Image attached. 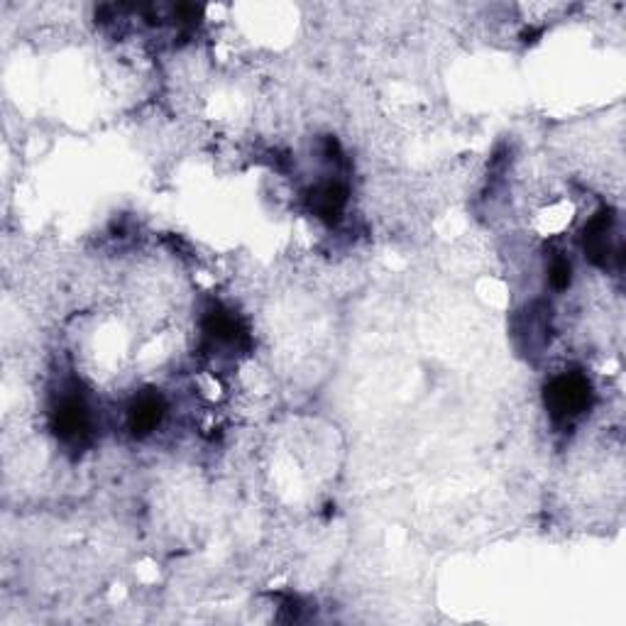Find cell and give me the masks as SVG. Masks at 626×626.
I'll list each match as a JSON object with an SVG mask.
<instances>
[{"label": "cell", "instance_id": "6da1fadb", "mask_svg": "<svg viewBox=\"0 0 626 626\" xmlns=\"http://www.w3.org/2000/svg\"><path fill=\"white\" fill-rule=\"evenodd\" d=\"M592 402V387L578 372L558 375L546 387V406L558 421H573L585 414Z\"/></svg>", "mask_w": 626, "mask_h": 626}, {"label": "cell", "instance_id": "5b68a950", "mask_svg": "<svg viewBox=\"0 0 626 626\" xmlns=\"http://www.w3.org/2000/svg\"><path fill=\"white\" fill-rule=\"evenodd\" d=\"M570 282H573V265H570V260H565V257H558V260H553L551 265V284L556 289H568Z\"/></svg>", "mask_w": 626, "mask_h": 626}, {"label": "cell", "instance_id": "3957f363", "mask_svg": "<svg viewBox=\"0 0 626 626\" xmlns=\"http://www.w3.org/2000/svg\"><path fill=\"white\" fill-rule=\"evenodd\" d=\"M162 416H164L162 397L155 392H145L135 399L133 406H130L128 426L137 438L150 436V433L157 431V426L162 424Z\"/></svg>", "mask_w": 626, "mask_h": 626}, {"label": "cell", "instance_id": "277c9868", "mask_svg": "<svg viewBox=\"0 0 626 626\" xmlns=\"http://www.w3.org/2000/svg\"><path fill=\"white\" fill-rule=\"evenodd\" d=\"M345 203H348V191H345L343 184H336V181L321 184L318 189H313L311 194V208L316 211L318 218H323V221L328 223L338 221Z\"/></svg>", "mask_w": 626, "mask_h": 626}, {"label": "cell", "instance_id": "7a4b0ae2", "mask_svg": "<svg viewBox=\"0 0 626 626\" xmlns=\"http://www.w3.org/2000/svg\"><path fill=\"white\" fill-rule=\"evenodd\" d=\"M89 406L79 394H67L59 402L57 411H54V431L59 433V438L64 441H79L89 433Z\"/></svg>", "mask_w": 626, "mask_h": 626}]
</instances>
